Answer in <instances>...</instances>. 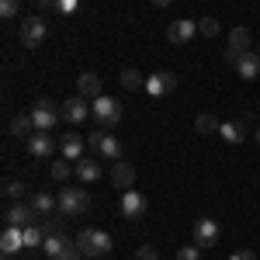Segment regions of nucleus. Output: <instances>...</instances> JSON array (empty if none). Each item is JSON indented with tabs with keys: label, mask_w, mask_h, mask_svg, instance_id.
<instances>
[{
	"label": "nucleus",
	"mask_w": 260,
	"mask_h": 260,
	"mask_svg": "<svg viewBox=\"0 0 260 260\" xmlns=\"http://www.w3.org/2000/svg\"><path fill=\"white\" fill-rule=\"evenodd\" d=\"M77 250L83 257H104L111 250V236L104 229H80L77 233Z\"/></svg>",
	"instance_id": "1"
},
{
	"label": "nucleus",
	"mask_w": 260,
	"mask_h": 260,
	"mask_svg": "<svg viewBox=\"0 0 260 260\" xmlns=\"http://www.w3.org/2000/svg\"><path fill=\"white\" fill-rule=\"evenodd\" d=\"M90 208V194L83 187H62L59 191V215L73 219V215H83Z\"/></svg>",
	"instance_id": "2"
},
{
	"label": "nucleus",
	"mask_w": 260,
	"mask_h": 260,
	"mask_svg": "<svg viewBox=\"0 0 260 260\" xmlns=\"http://www.w3.org/2000/svg\"><path fill=\"white\" fill-rule=\"evenodd\" d=\"M90 111H94V118L101 121V128H111V125H118V121H121V101L101 94V98L90 101Z\"/></svg>",
	"instance_id": "3"
},
{
	"label": "nucleus",
	"mask_w": 260,
	"mask_h": 260,
	"mask_svg": "<svg viewBox=\"0 0 260 260\" xmlns=\"http://www.w3.org/2000/svg\"><path fill=\"white\" fill-rule=\"evenodd\" d=\"M31 118H35V128H39V132H52L56 121L62 118V104L42 98V101H35V108H31Z\"/></svg>",
	"instance_id": "4"
},
{
	"label": "nucleus",
	"mask_w": 260,
	"mask_h": 260,
	"mask_svg": "<svg viewBox=\"0 0 260 260\" xmlns=\"http://www.w3.org/2000/svg\"><path fill=\"white\" fill-rule=\"evenodd\" d=\"M42 250H45V257H49V260H66L70 253H77V240H70L62 229H59V233H45Z\"/></svg>",
	"instance_id": "5"
},
{
	"label": "nucleus",
	"mask_w": 260,
	"mask_h": 260,
	"mask_svg": "<svg viewBox=\"0 0 260 260\" xmlns=\"http://www.w3.org/2000/svg\"><path fill=\"white\" fill-rule=\"evenodd\" d=\"M45 35H49V24H45V18H21V45L24 49H39L42 42H45Z\"/></svg>",
	"instance_id": "6"
},
{
	"label": "nucleus",
	"mask_w": 260,
	"mask_h": 260,
	"mask_svg": "<svg viewBox=\"0 0 260 260\" xmlns=\"http://www.w3.org/2000/svg\"><path fill=\"white\" fill-rule=\"evenodd\" d=\"M42 215L31 208V201H14L7 212H4V222L7 225H18V229H24V225H35Z\"/></svg>",
	"instance_id": "7"
},
{
	"label": "nucleus",
	"mask_w": 260,
	"mask_h": 260,
	"mask_svg": "<svg viewBox=\"0 0 260 260\" xmlns=\"http://www.w3.org/2000/svg\"><path fill=\"white\" fill-rule=\"evenodd\" d=\"M191 243L201 246V250H212V246L219 243V222L215 219H198L194 229H191Z\"/></svg>",
	"instance_id": "8"
},
{
	"label": "nucleus",
	"mask_w": 260,
	"mask_h": 260,
	"mask_svg": "<svg viewBox=\"0 0 260 260\" xmlns=\"http://www.w3.org/2000/svg\"><path fill=\"white\" fill-rule=\"evenodd\" d=\"M174 90H177V73H170V70H160V73L146 77V94H153V98H167Z\"/></svg>",
	"instance_id": "9"
},
{
	"label": "nucleus",
	"mask_w": 260,
	"mask_h": 260,
	"mask_svg": "<svg viewBox=\"0 0 260 260\" xmlns=\"http://www.w3.org/2000/svg\"><path fill=\"white\" fill-rule=\"evenodd\" d=\"M90 149L101 160H121V142L115 136H108V132H94L90 136Z\"/></svg>",
	"instance_id": "10"
},
{
	"label": "nucleus",
	"mask_w": 260,
	"mask_h": 260,
	"mask_svg": "<svg viewBox=\"0 0 260 260\" xmlns=\"http://www.w3.org/2000/svg\"><path fill=\"white\" fill-rule=\"evenodd\" d=\"M94 115L90 111V104H87V98H70V101H62V121H70V125H80V121H87Z\"/></svg>",
	"instance_id": "11"
},
{
	"label": "nucleus",
	"mask_w": 260,
	"mask_h": 260,
	"mask_svg": "<svg viewBox=\"0 0 260 260\" xmlns=\"http://www.w3.org/2000/svg\"><path fill=\"white\" fill-rule=\"evenodd\" d=\"M243 52H250V28H233L229 31V49H225V59L236 66V59H240Z\"/></svg>",
	"instance_id": "12"
},
{
	"label": "nucleus",
	"mask_w": 260,
	"mask_h": 260,
	"mask_svg": "<svg viewBox=\"0 0 260 260\" xmlns=\"http://www.w3.org/2000/svg\"><path fill=\"white\" fill-rule=\"evenodd\" d=\"M194 35H198V21H187V18L174 21V24L167 28V39H170V45H187Z\"/></svg>",
	"instance_id": "13"
},
{
	"label": "nucleus",
	"mask_w": 260,
	"mask_h": 260,
	"mask_svg": "<svg viewBox=\"0 0 260 260\" xmlns=\"http://www.w3.org/2000/svg\"><path fill=\"white\" fill-rule=\"evenodd\" d=\"M28 153H31L35 160H52L56 139H52L49 132H35V136H28Z\"/></svg>",
	"instance_id": "14"
},
{
	"label": "nucleus",
	"mask_w": 260,
	"mask_h": 260,
	"mask_svg": "<svg viewBox=\"0 0 260 260\" xmlns=\"http://www.w3.org/2000/svg\"><path fill=\"white\" fill-rule=\"evenodd\" d=\"M146 208H149V205H146V198H142L136 187L121 194V215H125V219H142V215H146Z\"/></svg>",
	"instance_id": "15"
},
{
	"label": "nucleus",
	"mask_w": 260,
	"mask_h": 260,
	"mask_svg": "<svg viewBox=\"0 0 260 260\" xmlns=\"http://www.w3.org/2000/svg\"><path fill=\"white\" fill-rule=\"evenodd\" d=\"M111 184L121 187V191H132L136 187V167L125 163V160H115V167H111Z\"/></svg>",
	"instance_id": "16"
},
{
	"label": "nucleus",
	"mask_w": 260,
	"mask_h": 260,
	"mask_svg": "<svg viewBox=\"0 0 260 260\" xmlns=\"http://www.w3.org/2000/svg\"><path fill=\"white\" fill-rule=\"evenodd\" d=\"M236 73L243 80H260V52H243L236 59Z\"/></svg>",
	"instance_id": "17"
},
{
	"label": "nucleus",
	"mask_w": 260,
	"mask_h": 260,
	"mask_svg": "<svg viewBox=\"0 0 260 260\" xmlns=\"http://www.w3.org/2000/svg\"><path fill=\"white\" fill-rule=\"evenodd\" d=\"M18 250H24V236H21L18 225H7L4 229V236H0V253H18Z\"/></svg>",
	"instance_id": "18"
},
{
	"label": "nucleus",
	"mask_w": 260,
	"mask_h": 260,
	"mask_svg": "<svg viewBox=\"0 0 260 260\" xmlns=\"http://www.w3.org/2000/svg\"><path fill=\"white\" fill-rule=\"evenodd\" d=\"M59 149H62V160H83V139L77 132H66L59 139Z\"/></svg>",
	"instance_id": "19"
},
{
	"label": "nucleus",
	"mask_w": 260,
	"mask_h": 260,
	"mask_svg": "<svg viewBox=\"0 0 260 260\" xmlns=\"http://www.w3.org/2000/svg\"><path fill=\"white\" fill-rule=\"evenodd\" d=\"M77 94H80V98H101V77L98 73H80V77H77Z\"/></svg>",
	"instance_id": "20"
},
{
	"label": "nucleus",
	"mask_w": 260,
	"mask_h": 260,
	"mask_svg": "<svg viewBox=\"0 0 260 260\" xmlns=\"http://www.w3.org/2000/svg\"><path fill=\"white\" fill-rule=\"evenodd\" d=\"M11 132L18 136V139H28V136H35L39 128H35V118H31V111H21L11 118Z\"/></svg>",
	"instance_id": "21"
},
{
	"label": "nucleus",
	"mask_w": 260,
	"mask_h": 260,
	"mask_svg": "<svg viewBox=\"0 0 260 260\" xmlns=\"http://www.w3.org/2000/svg\"><path fill=\"white\" fill-rule=\"evenodd\" d=\"M28 201H31V208H35L39 215H52V212L59 208V198H52L49 191H39V194H31Z\"/></svg>",
	"instance_id": "22"
},
{
	"label": "nucleus",
	"mask_w": 260,
	"mask_h": 260,
	"mask_svg": "<svg viewBox=\"0 0 260 260\" xmlns=\"http://www.w3.org/2000/svg\"><path fill=\"white\" fill-rule=\"evenodd\" d=\"M77 180H83V184H98L101 180L98 160H77Z\"/></svg>",
	"instance_id": "23"
},
{
	"label": "nucleus",
	"mask_w": 260,
	"mask_h": 260,
	"mask_svg": "<svg viewBox=\"0 0 260 260\" xmlns=\"http://www.w3.org/2000/svg\"><path fill=\"white\" fill-rule=\"evenodd\" d=\"M219 136H222L225 142H233V146H240L246 132H243V125H240V121H222V125H219Z\"/></svg>",
	"instance_id": "24"
},
{
	"label": "nucleus",
	"mask_w": 260,
	"mask_h": 260,
	"mask_svg": "<svg viewBox=\"0 0 260 260\" xmlns=\"http://www.w3.org/2000/svg\"><path fill=\"white\" fill-rule=\"evenodd\" d=\"M118 83L125 87V90H146V77H142L139 70H121Z\"/></svg>",
	"instance_id": "25"
},
{
	"label": "nucleus",
	"mask_w": 260,
	"mask_h": 260,
	"mask_svg": "<svg viewBox=\"0 0 260 260\" xmlns=\"http://www.w3.org/2000/svg\"><path fill=\"white\" fill-rule=\"evenodd\" d=\"M4 198L11 201V205H14V201H24V198H28V184H21V180H7V184H4Z\"/></svg>",
	"instance_id": "26"
},
{
	"label": "nucleus",
	"mask_w": 260,
	"mask_h": 260,
	"mask_svg": "<svg viewBox=\"0 0 260 260\" xmlns=\"http://www.w3.org/2000/svg\"><path fill=\"white\" fill-rule=\"evenodd\" d=\"M21 236H24V246H42L45 243V225H39V222L35 225H24Z\"/></svg>",
	"instance_id": "27"
},
{
	"label": "nucleus",
	"mask_w": 260,
	"mask_h": 260,
	"mask_svg": "<svg viewBox=\"0 0 260 260\" xmlns=\"http://www.w3.org/2000/svg\"><path fill=\"white\" fill-rule=\"evenodd\" d=\"M219 125H222V121L215 118V115H198V118H194V128H198L201 136H212V132H219Z\"/></svg>",
	"instance_id": "28"
},
{
	"label": "nucleus",
	"mask_w": 260,
	"mask_h": 260,
	"mask_svg": "<svg viewBox=\"0 0 260 260\" xmlns=\"http://www.w3.org/2000/svg\"><path fill=\"white\" fill-rule=\"evenodd\" d=\"M73 170H77V167H73L70 160H52V167H49V174H52L56 180H66Z\"/></svg>",
	"instance_id": "29"
},
{
	"label": "nucleus",
	"mask_w": 260,
	"mask_h": 260,
	"mask_svg": "<svg viewBox=\"0 0 260 260\" xmlns=\"http://www.w3.org/2000/svg\"><path fill=\"white\" fill-rule=\"evenodd\" d=\"M219 31H222V24L215 18H201L198 21V35H205V39H215Z\"/></svg>",
	"instance_id": "30"
},
{
	"label": "nucleus",
	"mask_w": 260,
	"mask_h": 260,
	"mask_svg": "<svg viewBox=\"0 0 260 260\" xmlns=\"http://www.w3.org/2000/svg\"><path fill=\"white\" fill-rule=\"evenodd\" d=\"M80 7V0H52V11L56 14H73Z\"/></svg>",
	"instance_id": "31"
},
{
	"label": "nucleus",
	"mask_w": 260,
	"mask_h": 260,
	"mask_svg": "<svg viewBox=\"0 0 260 260\" xmlns=\"http://www.w3.org/2000/svg\"><path fill=\"white\" fill-rule=\"evenodd\" d=\"M177 260H201V246H194V243H191V246H180Z\"/></svg>",
	"instance_id": "32"
},
{
	"label": "nucleus",
	"mask_w": 260,
	"mask_h": 260,
	"mask_svg": "<svg viewBox=\"0 0 260 260\" xmlns=\"http://www.w3.org/2000/svg\"><path fill=\"white\" fill-rule=\"evenodd\" d=\"M18 7H21V0H0V14H4V18H14Z\"/></svg>",
	"instance_id": "33"
},
{
	"label": "nucleus",
	"mask_w": 260,
	"mask_h": 260,
	"mask_svg": "<svg viewBox=\"0 0 260 260\" xmlns=\"http://www.w3.org/2000/svg\"><path fill=\"white\" fill-rule=\"evenodd\" d=\"M136 260H156V246H139V253H136Z\"/></svg>",
	"instance_id": "34"
},
{
	"label": "nucleus",
	"mask_w": 260,
	"mask_h": 260,
	"mask_svg": "<svg viewBox=\"0 0 260 260\" xmlns=\"http://www.w3.org/2000/svg\"><path fill=\"white\" fill-rule=\"evenodd\" d=\"M229 260H257V253H253V250H236Z\"/></svg>",
	"instance_id": "35"
},
{
	"label": "nucleus",
	"mask_w": 260,
	"mask_h": 260,
	"mask_svg": "<svg viewBox=\"0 0 260 260\" xmlns=\"http://www.w3.org/2000/svg\"><path fill=\"white\" fill-rule=\"evenodd\" d=\"M153 4H156V7H170L174 0H153Z\"/></svg>",
	"instance_id": "36"
},
{
	"label": "nucleus",
	"mask_w": 260,
	"mask_h": 260,
	"mask_svg": "<svg viewBox=\"0 0 260 260\" xmlns=\"http://www.w3.org/2000/svg\"><path fill=\"white\" fill-rule=\"evenodd\" d=\"M66 260H83V253H80V250H77V253H70V257H66Z\"/></svg>",
	"instance_id": "37"
},
{
	"label": "nucleus",
	"mask_w": 260,
	"mask_h": 260,
	"mask_svg": "<svg viewBox=\"0 0 260 260\" xmlns=\"http://www.w3.org/2000/svg\"><path fill=\"white\" fill-rule=\"evenodd\" d=\"M31 4H42V7H49V0H31Z\"/></svg>",
	"instance_id": "38"
},
{
	"label": "nucleus",
	"mask_w": 260,
	"mask_h": 260,
	"mask_svg": "<svg viewBox=\"0 0 260 260\" xmlns=\"http://www.w3.org/2000/svg\"><path fill=\"white\" fill-rule=\"evenodd\" d=\"M4 260H14V257H11V253H4Z\"/></svg>",
	"instance_id": "39"
},
{
	"label": "nucleus",
	"mask_w": 260,
	"mask_h": 260,
	"mask_svg": "<svg viewBox=\"0 0 260 260\" xmlns=\"http://www.w3.org/2000/svg\"><path fill=\"white\" fill-rule=\"evenodd\" d=\"M257 146H260V128H257Z\"/></svg>",
	"instance_id": "40"
},
{
	"label": "nucleus",
	"mask_w": 260,
	"mask_h": 260,
	"mask_svg": "<svg viewBox=\"0 0 260 260\" xmlns=\"http://www.w3.org/2000/svg\"><path fill=\"white\" fill-rule=\"evenodd\" d=\"M257 52H260V49H257Z\"/></svg>",
	"instance_id": "41"
}]
</instances>
